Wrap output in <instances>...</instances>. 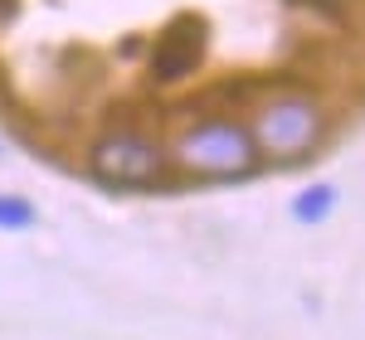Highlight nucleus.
<instances>
[{"mask_svg":"<svg viewBox=\"0 0 365 340\" xmlns=\"http://www.w3.org/2000/svg\"><path fill=\"white\" fill-rule=\"evenodd\" d=\"M205 58V25L195 15H180L175 25L156 39V54H151V78L156 83H180L190 78Z\"/></svg>","mask_w":365,"mask_h":340,"instance_id":"4","label":"nucleus"},{"mask_svg":"<svg viewBox=\"0 0 365 340\" xmlns=\"http://www.w3.org/2000/svg\"><path fill=\"white\" fill-rule=\"evenodd\" d=\"M88 170L117 190H146V185L166 180L170 156L166 142L141 132V127H108L88 142Z\"/></svg>","mask_w":365,"mask_h":340,"instance_id":"3","label":"nucleus"},{"mask_svg":"<svg viewBox=\"0 0 365 340\" xmlns=\"http://www.w3.org/2000/svg\"><path fill=\"white\" fill-rule=\"evenodd\" d=\"M34 224H39L34 199H25V195H0V228H5V233H20V228H34Z\"/></svg>","mask_w":365,"mask_h":340,"instance_id":"6","label":"nucleus"},{"mask_svg":"<svg viewBox=\"0 0 365 340\" xmlns=\"http://www.w3.org/2000/svg\"><path fill=\"white\" fill-rule=\"evenodd\" d=\"M249 137H253L263 161H273V166H302L327 142V107H322L317 92L278 87V92L258 97V107L249 117Z\"/></svg>","mask_w":365,"mask_h":340,"instance_id":"2","label":"nucleus"},{"mask_svg":"<svg viewBox=\"0 0 365 340\" xmlns=\"http://www.w3.org/2000/svg\"><path fill=\"white\" fill-rule=\"evenodd\" d=\"M166 156L170 170H180L190 180H244L263 166V156L249 137V122L220 112L175 127V137L166 142Z\"/></svg>","mask_w":365,"mask_h":340,"instance_id":"1","label":"nucleus"},{"mask_svg":"<svg viewBox=\"0 0 365 340\" xmlns=\"http://www.w3.org/2000/svg\"><path fill=\"white\" fill-rule=\"evenodd\" d=\"M292 219L297 224H322L331 209H336V185L331 180H312V185H302L297 195H292Z\"/></svg>","mask_w":365,"mask_h":340,"instance_id":"5","label":"nucleus"}]
</instances>
